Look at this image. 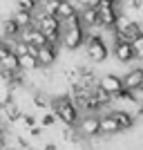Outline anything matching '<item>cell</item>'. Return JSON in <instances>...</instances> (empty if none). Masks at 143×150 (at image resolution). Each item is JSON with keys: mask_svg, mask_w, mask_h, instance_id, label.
Segmentation results:
<instances>
[{"mask_svg": "<svg viewBox=\"0 0 143 150\" xmlns=\"http://www.w3.org/2000/svg\"><path fill=\"white\" fill-rule=\"evenodd\" d=\"M51 110L58 114V119H61L63 125H78V121H81L83 112L81 108L74 103V99L69 96V94H61V96H56V99L51 101Z\"/></svg>", "mask_w": 143, "mask_h": 150, "instance_id": "cell-1", "label": "cell"}, {"mask_svg": "<svg viewBox=\"0 0 143 150\" xmlns=\"http://www.w3.org/2000/svg\"><path fill=\"white\" fill-rule=\"evenodd\" d=\"M34 16H36V27L49 38V43L61 45V38H63V34H65V23H63L58 16H49V13H45L40 7L36 9Z\"/></svg>", "mask_w": 143, "mask_h": 150, "instance_id": "cell-2", "label": "cell"}, {"mask_svg": "<svg viewBox=\"0 0 143 150\" xmlns=\"http://www.w3.org/2000/svg\"><path fill=\"white\" fill-rule=\"evenodd\" d=\"M85 43H87V31L83 27L81 18L65 23V34L61 38V47H65L67 52H76L81 47H85Z\"/></svg>", "mask_w": 143, "mask_h": 150, "instance_id": "cell-3", "label": "cell"}, {"mask_svg": "<svg viewBox=\"0 0 143 150\" xmlns=\"http://www.w3.org/2000/svg\"><path fill=\"white\" fill-rule=\"evenodd\" d=\"M110 56V47H107L105 38L101 34H87V43H85V58L92 63H103Z\"/></svg>", "mask_w": 143, "mask_h": 150, "instance_id": "cell-4", "label": "cell"}, {"mask_svg": "<svg viewBox=\"0 0 143 150\" xmlns=\"http://www.w3.org/2000/svg\"><path fill=\"white\" fill-rule=\"evenodd\" d=\"M99 27L103 29H116L118 25V18H121V11H118V7L114 5L112 0H101L99 2Z\"/></svg>", "mask_w": 143, "mask_h": 150, "instance_id": "cell-5", "label": "cell"}, {"mask_svg": "<svg viewBox=\"0 0 143 150\" xmlns=\"http://www.w3.org/2000/svg\"><path fill=\"white\" fill-rule=\"evenodd\" d=\"M76 130L83 139H96V137H103L101 134V114H83Z\"/></svg>", "mask_w": 143, "mask_h": 150, "instance_id": "cell-6", "label": "cell"}, {"mask_svg": "<svg viewBox=\"0 0 143 150\" xmlns=\"http://www.w3.org/2000/svg\"><path fill=\"white\" fill-rule=\"evenodd\" d=\"M20 40L27 43V45H34V47H45V45L49 43V38L45 36L36 25H34V27H27V29L20 31Z\"/></svg>", "mask_w": 143, "mask_h": 150, "instance_id": "cell-7", "label": "cell"}, {"mask_svg": "<svg viewBox=\"0 0 143 150\" xmlns=\"http://www.w3.org/2000/svg\"><path fill=\"white\" fill-rule=\"evenodd\" d=\"M58 61V45L54 43H47L45 47L38 50V63H40V67H54Z\"/></svg>", "mask_w": 143, "mask_h": 150, "instance_id": "cell-8", "label": "cell"}, {"mask_svg": "<svg viewBox=\"0 0 143 150\" xmlns=\"http://www.w3.org/2000/svg\"><path fill=\"white\" fill-rule=\"evenodd\" d=\"M101 88L105 90V92H110L112 96H116V94H121L125 90V83H123V76H116V74H105L101 76Z\"/></svg>", "mask_w": 143, "mask_h": 150, "instance_id": "cell-9", "label": "cell"}, {"mask_svg": "<svg viewBox=\"0 0 143 150\" xmlns=\"http://www.w3.org/2000/svg\"><path fill=\"white\" fill-rule=\"evenodd\" d=\"M112 52L114 56H116L118 63H132L134 58H137V52H134V47H132V43H114L112 45Z\"/></svg>", "mask_w": 143, "mask_h": 150, "instance_id": "cell-10", "label": "cell"}, {"mask_svg": "<svg viewBox=\"0 0 143 150\" xmlns=\"http://www.w3.org/2000/svg\"><path fill=\"white\" fill-rule=\"evenodd\" d=\"M121 128H118V121L112 112H103L101 114V134L103 137H112V134H118Z\"/></svg>", "mask_w": 143, "mask_h": 150, "instance_id": "cell-11", "label": "cell"}, {"mask_svg": "<svg viewBox=\"0 0 143 150\" xmlns=\"http://www.w3.org/2000/svg\"><path fill=\"white\" fill-rule=\"evenodd\" d=\"M20 25L16 23L13 18H7L2 25H0V36L5 38V40H18L20 38Z\"/></svg>", "mask_w": 143, "mask_h": 150, "instance_id": "cell-12", "label": "cell"}, {"mask_svg": "<svg viewBox=\"0 0 143 150\" xmlns=\"http://www.w3.org/2000/svg\"><path fill=\"white\" fill-rule=\"evenodd\" d=\"M141 81H143V67H134V69H130V72L123 76L125 90H130V92H139Z\"/></svg>", "mask_w": 143, "mask_h": 150, "instance_id": "cell-13", "label": "cell"}, {"mask_svg": "<svg viewBox=\"0 0 143 150\" xmlns=\"http://www.w3.org/2000/svg\"><path fill=\"white\" fill-rule=\"evenodd\" d=\"M78 7L72 2V0H65V2H61L58 5V11H56V16L63 20V23H69V20H74V18H78Z\"/></svg>", "mask_w": 143, "mask_h": 150, "instance_id": "cell-14", "label": "cell"}, {"mask_svg": "<svg viewBox=\"0 0 143 150\" xmlns=\"http://www.w3.org/2000/svg\"><path fill=\"white\" fill-rule=\"evenodd\" d=\"M0 114H2V119H5L7 123H18L25 112H23V110L18 108V103L13 101V103H7V105L0 108Z\"/></svg>", "mask_w": 143, "mask_h": 150, "instance_id": "cell-15", "label": "cell"}, {"mask_svg": "<svg viewBox=\"0 0 143 150\" xmlns=\"http://www.w3.org/2000/svg\"><path fill=\"white\" fill-rule=\"evenodd\" d=\"M78 18H81L85 29H92V27L99 25V9L96 7H85V9L78 11Z\"/></svg>", "mask_w": 143, "mask_h": 150, "instance_id": "cell-16", "label": "cell"}, {"mask_svg": "<svg viewBox=\"0 0 143 150\" xmlns=\"http://www.w3.org/2000/svg\"><path fill=\"white\" fill-rule=\"evenodd\" d=\"M112 114L116 117L121 132L130 130V128H134V123H137V117H134L132 112H128V110H112Z\"/></svg>", "mask_w": 143, "mask_h": 150, "instance_id": "cell-17", "label": "cell"}, {"mask_svg": "<svg viewBox=\"0 0 143 150\" xmlns=\"http://www.w3.org/2000/svg\"><path fill=\"white\" fill-rule=\"evenodd\" d=\"M51 101L54 99H49L45 92H34L31 94V105L36 108V110H45V112H47L51 108Z\"/></svg>", "mask_w": 143, "mask_h": 150, "instance_id": "cell-18", "label": "cell"}, {"mask_svg": "<svg viewBox=\"0 0 143 150\" xmlns=\"http://www.w3.org/2000/svg\"><path fill=\"white\" fill-rule=\"evenodd\" d=\"M11 18L20 25V29H27V27H34V25H36V16L29 13V11H13Z\"/></svg>", "mask_w": 143, "mask_h": 150, "instance_id": "cell-19", "label": "cell"}, {"mask_svg": "<svg viewBox=\"0 0 143 150\" xmlns=\"http://www.w3.org/2000/svg\"><path fill=\"white\" fill-rule=\"evenodd\" d=\"M92 96L99 101L103 108H107V105H112V103H114V96H112L110 92H105L101 85H94V88H92Z\"/></svg>", "mask_w": 143, "mask_h": 150, "instance_id": "cell-20", "label": "cell"}, {"mask_svg": "<svg viewBox=\"0 0 143 150\" xmlns=\"http://www.w3.org/2000/svg\"><path fill=\"white\" fill-rule=\"evenodd\" d=\"M63 79H65L67 85H76V83H81V67H78V65L65 67V69H63Z\"/></svg>", "mask_w": 143, "mask_h": 150, "instance_id": "cell-21", "label": "cell"}, {"mask_svg": "<svg viewBox=\"0 0 143 150\" xmlns=\"http://www.w3.org/2000/svg\"><path fill=\"white\" fill-rule=\"evenodd\" d=\"M38 67H40V63H38L36 56H31V54L20 56V69H23V72H36Z\"/></svg>", "mask_w": 143, "mask_h": 150, "instance_id": "cell-22", "label": "cell"}, {"mask_svg": "<svg viewBox=\"0 0 143 150\" xmlns=\"http://www.w3.org/2000/svg\"><path fill=\"white\" fill-rule=\"evenodd\" d=\"M56 123H61V119H58V114L54 112V110L43 112V117H40V125H43V128H54Z\"/></svg>", "mask_w": 143, "mask_h": 150, "instance_id": "cell-23", "label": "cell"}, {"mask_svg": "<svg viewBox=\"0 0 143 150\" xmlns=\"http://www.w3.org/2000/svg\"><path fill=\"white\" fill-rule=\"evenodd\" d=\"M38 5L34 0H18L16 2V11H29V13H36Z\"/></svg>", "mask_w": 143, "mask_h": 150, "instance_id": "cell-24", "label": "cell"}, {"mask_svg": "<svg viewBox=\"0 0 143 150\" xmlns=\"http://www.w3.org/2000/svg\"><path fill=\"white\" fill-rule=\"evenodd\" d=\"M114 101H121V103H139L137 101V92H130V90H123L121 94H116Z\"/></svg>", "mask_w": 143, "mask_h": 150, "instance_id": "cell-25", "label": "cell"}, {"mask_svg": "<svg viewBox=\"0 0 143 150\" xmlns=\"http://www.w3.org/2000/svg\"><path fill=\"white\" fill-rule=\"evenodd\" d=\"M20 121H23V125H25L27 130H31V128H36V125H40V119H36V117H34L31 112H25Z\"/></svg>", "mask_w": 143, "mask_h": 150, "instance_id": "cell-26", "label": "cell"}, {"mask_svg": "<svg viewBox=\"0 0 143 150\" xmlns=\"http://www.w3.org/2000/svg\"><path fill=\"white\" fill-rule=\"evenodd\" d=\"M132 47H134V52H137V58H139V61H143V34L132 40Z\"/></svg>", "mask_w": 143, "mask_h": 150, "instance_id": "cell-27", "label": "cell"}, {"mask_svg": "<svg viewBox=\"0 0 143 150\" xmlns=\"http://www.w3.org/2000/svg\"><path fill=\"white\" fill-rule=\"evenodd\" d=\"M13 146H16V148H20V150H31L29 141H27L25 137H16V139H13Z\"/></svg>", "mask_w": 143, "mask_h": 150, "instance_id": "cell-28", "label": "cell"}, {"mask_svg": "<svg viewBox=\"0 0 143 150\" xmlns=\"http://www.w3.org/2000/svg\"><path fill=\"white\" fill-rule=\"evenodd\" d=\"M78 5H81V9H85V7H99L101 0H76Z\"/></svg>", "mask_w": 143, "mask_h": 150, "instance_id": "cell-29", "label": "cell"}, {"mask_svg": "<svg viewBox=\"0 0 143 150\" xmlns=\"http://www.w3.org/2000/svg\"><path fill=\"white\" fill-rule=\"evenodd\" d=\"M29 137L40 139V137H43V125H36V128H31V130H29Z\"/></svg>", "mask_w": 143, "mask_h": 150, "instance_id": "cell-30", "label": "cell"}, {"mask_svg": "<svg viewBox=\"0 0 143 150\" xmlns=\"http://www.w3.org/2000/svg\"><path fill=\"white\" fill-rule=\"evenodd\" d=\"M5 141H7V132H5V128L0 125V146L5 148Z\"/></svg>", "mask_w": 143, "mask_h": 150, "instance_id": "cell-31", "label": "cell"}, {"mask_svg": "<svg viewBox=\"0 0 143 150\" xmlns=\"http://www.w3.org/2000/svg\"><path fill=\"white\" fill-rule=\"evenodd\" d=\"M130 7H132V9H141V7H143V0H130Z\"/></svg>", "mask_w": 143, "mask_h": 150, "instance_id": "cell-32", "label": "cell"}, {"mask_svg": "<svg viewBox=\"0 0 143 150\" xmlns=\"http://www.w3.org/2000/svg\"><path fill=\"white\" fill-rule=\"evenodd\" d=\"M43 150H58V146H56V144H45Z\"/></svg>", "mask_w": 143, "mask_h": 150, "instance_id": "cell-33", "label": "cell"}, {"mask_svg": "<svg viewBox=\"0 0 143 150\" xmlns=\"http://www.w3.org/2000/svg\"><path fill=\"white\" fill-rule=\"evenodd\" d=\"M139 117H141V119H143V101H141V103H139Z\"/></svg>", "mask_w": 143, "mask_h": 150, "instance_id": "cell-34", "label": "cell"}, {"mask_svg": "<svg viewBox=\"0 0 143 150\" xmlns=\"http://www.w3.org/2000/svg\"><path fill=\"white\" fill-rule=\"evenodd\" d=\"M34 2H36V5L40 7V5H43V2H45V0H34Z\"/></svg>", "mask_w": 143, "mask_h": 150, "instance_id": "cell-35", "label": "cell"}, {"mask_svg": "<svg viewBox=\"0 0 143 150\" xmlns=\"http://www.w3.org/2000/svg\"><path fill=\"white\" fill-rule=\"evenodd\" d=\"M139 94H143V81H141V88H139Z\"/></svg>", "mask_w": 143, "mask_h": 150, "instance_id": "cell-36", "label": "cell"}, {"mask_svg": "<svg viewBox=\"0 0 143 150\" xmlns=\"http://www.w3.org/2000/svg\"><path fill=\"white\" fill-rule=\"evenodd\" d=\"M2 45H5V38H2V36H0V47H2Z\"/></svg>", "mask_w": 143, "mask_h": 150, "instance_id": "cell-37", "label": "cell"}, {"mask_svg": "<svg viewBox=\"0 0 143 150\" xmlns=\"http://www.w3.org/2000/svg\"><path fill=\"white\" fill-rule=\"evenodd\" d=\"M58 2H65V0H58Z\"/></svg>", "mask_w": 143, "mask_h": 150, "instance_id": "cell-38", "label": "cell"}]
</instances>
